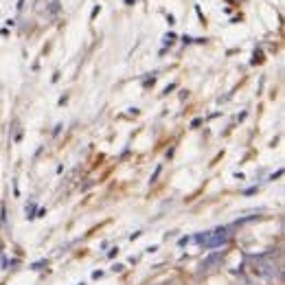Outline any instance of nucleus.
I'll return each instance as SVG.
<instances>
[{
    "label": "nucleus",
    "instance_id": "obj_2",
    "mask_svg": "<svg viewBox=\"0 0 285 285\" xmlns=\"http://www.w3.org/2000/svg\"><path fill=\"white\" fill-rule=\"evenodd\" d=\"M193 241L202 243L204 248H217V246H222V243L228 241V231H226V228H217V231L198 235V237H193Z\"/></svg>",
    "mask_w": 285,
    "mask_h": 285
},
{
    "label": "nucleus",
    "instance_id": "obj_3",
    "mask_svg": "<svg viewBox=\"0 0 285 285\" xmlns=\"http://www.w3.org/2000/svg\"><path fill=\"white\" fill-rule=\"evenodd\" d=\"M222 257H224L222 252H215V255H211V257L206 259V261L202 263V268H204V270H211V268H213V265H215L217 261H222Z\"/></svg>",
    "mask_w": 285,
    "mask_h": 285
},
{
    "label": "nucleus",
    "instance_id": "obj_1",
    "mask_svg": "<svg viewBox=\"0 0 285 285\" xmlns=\"http://www.w3.org/2000/svg\"><path fill=\"white\" fill-rule=\"evenodd\" d=\"M250 270L259 279H281V265L274 263V259L270 257H257Z\"/></svg>",
    "mask_w": 285,
    "mask_h": 285
}]
</instances>
